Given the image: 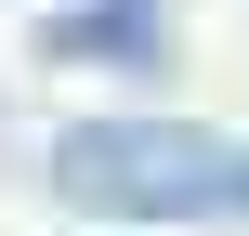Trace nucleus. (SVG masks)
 I'll use <instances>...</instances> for the list:
<instances>
[{
  "label": "nucleus",
  "mask_w": 249,
  "mask_h": 236,
  "mask_svg": "<svg viewBox=\"0 0 249 236\" xmlns=\"http://www.w3.org/2000/svg\"><path fill=\"white\" fill-rule=\"evenodd\" d=\"M53 197L66 210H118V223H249V131L79 118L53 145Z\"/></svg>",
  "instance_id": "f257e3e1"
},
{
  "label": "nucleus",
  "mask_w": 249,
  "mask_h": 236,
  "mask_svg": "<svg viewBox=\"0 0 249 236\" xmlns=\"http://www.w3.org/2000/svg\"><path fill=\"white\" fill-rule=\"evenodd\" d=\"M39 53H53V66H118V79H144V66L171 53V13H158V0H79V13H53Z\"/></svg>",
  "instance_id": "f03ea898"
}]
</instances>
